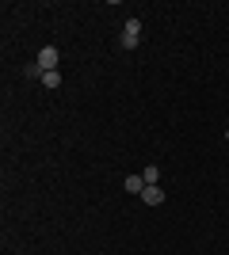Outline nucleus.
Wrapping results in <instances>:
<instances>
[{"mask_svg": "<svg viewBox=\"0 0 229 255\" xmlns=\"http://www.w3.org/2000/svg\"><path fill=\"white\" fill-rule=\"evenodd\" d=\"M122 46L126 50H134V46H142V19H126V27H122Z\"/></svg>", "mask_w": 229, "mask_h": 255, "instance_id": "1", "label": "nucleus"}, {"mask_svg": "<svg viewBox=\"0 0 229 255\" xmlns=\"http://www.w3.org/2000/svg\"><path fill=\"white\" fill-rule=\"evenodd\" d=\"M38 69H42V73H54L57 69V46H42V50H38Z\"/></svg>", "mask_w": 229, "mask_h": 255, "instance_id": "2", "label": "nucleus"}, {"mask_svg": "<svg viewBox=\"0 0 229 255\" xmlns=\"http://www.w3.org/2000/svg\"><path fill=\"white\" fill-rule=\"evenodd\" d=\"M142 202H149V206H161V202H164V191H161V183L145 187V191H142Z\"/></svg>", "mask_w": 229, "mask_h": 255, "instance_id": "3", "label": "nucleus"}, {"mask_svg": "<svg viewBox=\"0 0 229 255\" xmlns=\"http://www.w3.org/2000/svg\"><path fill=\"white\" fill-rule=\"evenodd\" d=\"M126 191H130V194H142L145 191V179H142V175H126Z\"/></svg>", "mask_w": 229, "mask_h": 255, "instance_id": "4", "label": "nucleus"}, {"mask_svg": "<svg viewBox=\"0 0 229 255\" xmlns=\"http://www.w3.org/2000/svg\"><path fill=\"white\" fill-rule=\"evenodd\" d=\"M142 179H145V187H153V183L161 179V168H157V164H149V168L142 171Z\"/></svg>", "mask_w": 229, "mask_h": 255, "instance_id": "5", "label": "nucleus"}, {"mask_svg": "<svg viewBox=\"0 0 229 255\" xmlns=\"http://www.w3.org/2000/svg\"><path fill=\"white\" fill-rule=\"evenodd\" d=\"M42 84L46 88H57V84H61V73H42Z\"/></svg>", "mask_w": 229, "mask_h": 255, "instance_id": "6", "label": "nucleus"}]
</instances>
